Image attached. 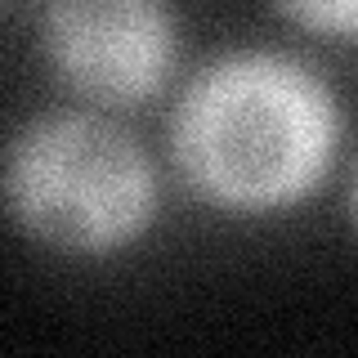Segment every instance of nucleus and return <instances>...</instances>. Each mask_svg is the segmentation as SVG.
I'll use <instances>...</instances> for the list:
<instances>
[{"mask_svg": "<svg viewBox=\"0 0 358 358\" xmlns=\"http://www.w3.org/2000/svg\"><path fill=\"white\" fill-rule=\"evenodd\" d=\"M345 143L341 94L287 50H229L179 85L166 152L201 206L238 220L305 206Z\"/></svg>", "mask_w": 358, "mask_h": 358, "instance_id": "f257e3e1", "label": "nucleus"}, {"mask_svg": "<svg viewBox=\"0 0 358 358\" xmlns=\"http://www.w3.org/2000/svg\"><path fill=\"white\" fill-rule=\"evenodd\" d=\"M5 210L45 251L108 260L152 233L162 179L148 148L112 112H50L27 121L5 148Z\"/></svg>", "mask_w": 358, "mask_h": 358, "instance_id": "f03ea898", "label": "nucleus"}, {"mask_svg": "<svg viewBox=\"0 0 358 358\" xmlns=\"http://www.w3.org/2000/svg\"><path fill=\"white\" fill-rule=\"evenodd\" d=\"M41 50L72 99L126 112L175 81L179 18L171 0H45Z\"/></svg>", "mask_w": 358, "mask_h": 358, "instance_id": "7ed1b4c3", "label": "nucleus"}, {"mask_svg": "<svg viewBox=\"0 0 358 358\" xmlns=\"http://www.w3.org/2000/svg\"><path fill=\"white\" fill-rule=\"evenodd\" d=\"M291 27L331 45H358V0H273Z\"/></svg>", "mask_w": 358, "mask_h": 358, "instance_id": "20e7f679", "label": "nucleus"}, {"mask_svg": "<svg viewBox=\"0 0 358 358\" xmlns=\"http://www.w3.org/2000/svg\"><path fill=\"white\" fill-rule=\"evenodd\" d=\"M345 210H350V220H354V229H358V157H354V166H350V184H345Z\"/></svg>", "mask_w": 358, "mask_h": 358, "instance_id": "39448f33", "label": "nucleus"}]
</instances>
